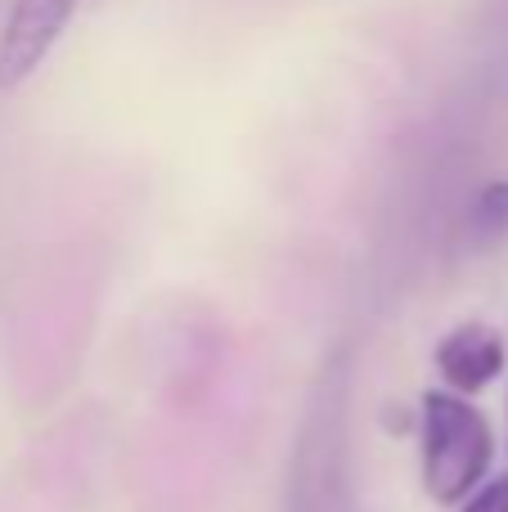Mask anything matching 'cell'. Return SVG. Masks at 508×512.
I'll return each mask as SVG.
<instances>
[{"label": "cell", "instance_id": "2", "mask_svg": "<svg viewBox=\"0 0 508 512\" xmlns=\"http://www.w3.org/2000/svg\"><path fill=\"white\" fill-rule=\"evenodd\" d=\"M81 0H18L0 36V90H18L63 36Z\"/></svg>", "mask_w": 508, "mask_h": 512}, {"label": "cell", "instance_id": "3", "mask_svg": "<svg viewBox=\"0 0 508 512\" xmlns=\"http://www.w3.org/2000/svg\"><path fill=\"white\" fill-rule=\"evenodd\" d=\"M508 364V346L500 337V328L482 324V319H468V324L450 328L437 346V369L450 382V391L459 396H477L486 391Z\"/></svg>", "mask_w": 508, "mask_h": 512}, {"label": "cell", "instance_id": "4", "mask_svg": "<svg viewBox=\"0 0 508 512\" xmlns=\"http://www.w3.org/2000/svg\"><path fill=\"white\" fill-rule=\"evenodd\" d=\"M473 230H477V239H500V234H508V185L504 180H495V185H486L482 194H477Z\"/></svg>", "mask_w": 508, "mask_h": 512}, {"label": "cell", "instance_id": "1", "mask_svg": "<svg viewBox=\"0 0 508 512\" xmlns=\"http://www.w3.org/2000/svg\"><path fill=\"white\" fill-rule=\"evenodd\" d=\"M495 432L459 391H423V490L437 504H464L486 481Z\"/></svg>", "mask_w": 508, "mask_h": 512}, {"label": "cell", "instance_id": "5", "mask_svg": "<svg viewBox=\"0 0 508 512\" xmlns=\"http://www.w3.org/2000/svg\"><path fill=\"white\" fill-rule=\"evenodd\" d=\"M464 512H508V477L482 481V486L464 499Z\"/></svg>", "mask_w": 508, "mask_h": 512}]
</instances>
